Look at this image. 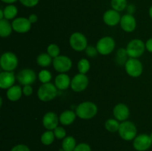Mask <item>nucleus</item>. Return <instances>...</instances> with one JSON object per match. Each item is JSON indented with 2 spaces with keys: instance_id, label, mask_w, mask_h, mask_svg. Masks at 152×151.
I'll return each mask as SVG.
<instances>
[{
  "instance_id": "f704fd0d",
  "label": "nucleus",
  "mask_w": 152,
  "mask_h": 151,
  "mask_svg": "<svg viewBox=\"0 0 152 151\" xmlns=\"http://www.w3.org/2000/svg\"><path fill=\"white\" fill-rule=\"evenodd\" d=\"M74 151H92L90 145L87 143L77 144Z\"/></svg>"
},
{
  "instance_id": "2f4dec72",
  "label": "nucleus",
  "mask_w": 152,
  "mask_h": 151,
  "mask_svg": "<svg viewBox=\"0 0 152 151\" xmlns=\"http://www.w3.org/2000/svg\"><path fill=\"white\" fill-rule=\"evenodd\" d=\"M47 53H48L52 58H56L59 56L60 53V49L59 46L56 44H50L47 47Z\"/></svg>"
},
{
  "instance_id": "c03bdc74",
  "label": "nucleus",
  "mask_w": 152,
  "mask_h": 151,
  "mask_svg": "<svg viewBox=\"0 0 152 151\" xmlns=\"http://www.w3.org/2000/svg\"><path fill=\"white\" fill-rule=\"evenodd\" d=\"M148 14H149L150 17H151V19H152V5L150 7L149 10H148Z\"/></svg>"
},
{
  "instance_id": "7c9ffc66",
  "label": "nucleus",
  "mask_w": 152,
  "mask_h": 151,
  "mask_svg": "<svg viewBox=\"0 0 152 151\" xmlns=\"http://www.w3.org/2000/svg\"><path fill=\"white\" fill-rule=\"evenodd\" d=\"M38 78L42 84H45L50 82L52 78V75L50 71L48 70H42L39 73Z\"/></svg>"
},
{
  "instance_id": "f8f14e48",
  "label": "nucleus",
  "mask_w": 152,
  "mask_h": 151,
  "mask_svg": "<svg viewBox=\"0 0 152 151\" xmlns=\"http://www.w3.org/2000/svg\"><path fill=\"white\" fill-rule=\"evenodd\" d=\"M16 79L22 85H31L37 79V75L33 70L26 68L18 73Z\"/></svg>"
},
{
  "instance_id": "72a5a7b5",
  "label": "nucleus",
  "mask_w": 152,
  "mask_h": 151,
  "mask_svg": "<svg viewBox=\"0 0 152 151\" xmlns=\"http://www.w3.org/2000/svg\"><path fill=\"white\" fill-rule=\"evenodd\" d=\"M86 53L88 57L94 58L99 53H98L96 47H93V46H88L87 48L86 49Z\"/></svg>"
},
{
  "instance_id": "20e7f679",
  "label": "nucleus",
  "mask_w": 152,
  "mask_h": 151,
  "mask_svg": "<svg viewBox=\"0 0 152 151\" xmlns=\"http://www.w3.org/2000/svg\"><path fill=\"white\" fill-rule=\"evenodd\" d=\"M145 49V43L141 39L135 38L129 41L126 47V51L129 57L137 59L143 54Z\"/></svg>"
},
{
  "instance_id": "473e14b6",
  "label": "nucleus",
  "mask_w": 152,
  "mask_h": 151,
  "mask_svg": "<svg viewBox=\"0 0 152 151\" xmlns=\"http://www.w3.org/2000/svg\"><path fill=\"white\" fill-rule=\"evenodd\" d=\"M53 131V133H54L56 139H64L66 137V130H65L62 127L58 126V127H56V128H55Z\"/></svg>"
},
{
  "instance_id": "9d476101",
  "label": "nucleus",
  "mask_w": 152,
  "mask_h": 151,
  "mask_svg": "<svg viewBox=\"0 0 152 151\" xmlns=\"http://www.w3.org/2000/svg\"><path fill=\"white\" fill-rule=\"evenodd\" d=\"M152 145V139L148 134H140L133 140V147L137 151H146Z\"/></svg>"
},
{
  "instance_id": "4468645a",
  "label": "nucleus",
  "mask_w": 152,
  "mask_h": 151,
  "mask_svg": "<svg viewBox=\"0 0 152 151\" xmlns=\"http://www.w3.org/2000/svg\"><path fill=\"white\" fill-rule=\"evenodd\" d=\"M59 117L53 112H48L42 118V124L47 130H53L58 127Z\"/></svg>"
},
{
  "instance_id": "b1692460",
  "label": "nucleus",
  "mask_w": 152,
  "mask_h": 151,
  "mask_svg": "<svg viewBox=\"0 0 152 151\" xmlns=\"http://www.w3.org/2000/svg\"><path fill=\"white\" fill-rule=\"evenodd\" d=\"M53 58L48 53H41L37 58V63L39 66L45 68L48 67L53 63Z\"/></svg>"
},
{
  "instance_id": "ddd939ff",
  "label": "nucleus",
  "mask_w": 152,
  "mask_h": 151,
  "mask_svg": "<svg viewBox=\"0 0 152 151\" xmlns=\"http://www.w3.org/2000/svg\"><path fill=\"white\" fill-rule=\"evenodd\" d=\"M32 24L29 21L28 18L18 17L13 19L12 22L13 30L19 33H25L31 30Z\"/></svg>"
},
{
  "instance_id": "423d86ee",
  "label": "nucleus",
  "mask_w": 152,
  "mask_h": 151,
  "mask_svg": "<svg viewBox=\"0 0 152 151\" xmlns=\"http://www.w3.org/2000/svg\"><path fill=\"white\" fill-rule=\"evenodd\" d=\"M70 46L73 50L77 52L86 50L88 47V40L86 36L80 32H75L72 33L69 38Z\"/></svg>"
},
{
  "instance_id": "f03ea898",
  "label": "nucleus",
  "mask_w": 152,
  "mask_h": 151,
  "mask_svg": "<svg viewBox=\"0 0 152 151\" xmlns=\"http://www.w3.org/2000/svg\"><path fill=\"white\" fill-rule=\"evenodd\" d=\"M57 87L55 84L48 82L42 84L38 89L37 96L39 99L42 102H48L53 100L56 97L58 93Z\"/></svg>"
},
{
  "instance_id": "cd10ccee",
  "label": "nucleus",
  "mask_w": 152,
  "mask_h": 151,
  "mask_svg": "<svg viewBox=\"0 0 152 151\" xmlns=\"http://www.w3.org/2000/svg\"><path fill=\"white\" fill-rule=\"evenodd\" d=\"M111 6L112 9L117 10V11H123L125 9L127 8V0H111Z\"/></svg>"
},
{
  "instance_id": "412c9836",
  "label": "nucleus",
  "mask_w": 152,
  "mask_h": 151,
  "mask_svg": "<svg viewBox=\"0 0 152 151\" xmlns=\"http://www.w3.org/2000/svg\"><path fill=\"white\" fill-rule=\"evenodd\" d=\"M23 92L22 88L19 85H13L7 90V98L10 102H16L22 97Z\"/></svg>"
},
{
  "instance_id": "a18cd8bd",
  "label": "nucleus",
  "mask_w": 152,
  "mask_h": 151,
  "mask_svg": "<svg viewBox=\"0 0 152 151\" xmlns=\"http://www.w3.org/2000/svg\"><path fill=\"white\" fill-rule=\"evenodd\" d=\"M150 136H151V139H152V132H151V135H150Z\"/></svg>"
},
{
  "instance_id": "9b49d317",
  "label": "nucleus",
  "mask_w": 152,
  "mask_h": 151,
  "mask_svg": "<svg viewBox=\"0 0 152 151\" xmlns=\"http://www.w3.org/2000/svg\"><path fill=\"white\" fill-rule=\"evenodd\" d=\"M89 84V80L86 74L78 73L71 79V87L74 92L80 93L86 90Z\"/></svg>"
},
{
  "instance_id": "6ab92c4d",
  "label": "nucleus",
  "mask_w": 152,
  "mask_h": 151,
  "mask_svg": "<svg viewBox=\"0 0 152 151\" xmlns=\"http://www.w3.org/2000/svg\"><path fill=\"white\" fill-rule=\"evenodd\" d=\"M71 80L69 76L66 73H59L55 78L54 84L58 90H67L71 86Z\"/></svg>"
},
{
  "instance_id": "aec40b11",
  "label": "nucleus",
  "mask_w": 152,
  "mask_h": 151,
  "mask_svg": "<svg viewBox=\"0 0 152 151\" xmlns=\"http://www.w3.org/2000/svg\"><path fill=\"white\" fill-rule=\"evenodd\" d=\"M77 113L71 110H66L63 111L59 115V122L65 126L71 125L74 123L77 118Z\"/></svg>"
},
{
  "instance_id": "7ed1b4c3",
  "label": "nucleus",
  "mask_w": 152,
  "mask_h": 151,
  "mask_svg": "<svg viewBox=\"0 0 152 151\" xmlns=\"http://www.w3.org/2000/svg\"><path fill=\"white\" fill-rule=\"evenodd\" d=\"M118 133L122 139L129 142L134 140L136 138L137 134V129L133 122L125 121L120 123Z\"/></svg>"
},
{
  "instance_id": "c9c22d12",
  "label": "nucleus",
  "mask_w": 152,
  "mask_h": 151,
  "mask_svg": "<svg viewBox=\"0 0 152 151\" xmlns=\"http://www.w3.org/2000/svg\"><path fill=\"white\" fill-rule=\"evenodd\" d=\"M21 4L27 7H33L37 5L39 0H19Z\"/></svg>"
},
{
  "instance_id": "c85d7f7f",
  "label": "nucleus",
  "mask_w": 152,
  "mask_h": 151,
  "mask_svg": "<svg viewBox=\"0 0 152 151\" xmlns=\"http://www.w3.org/2000/svg\"><path fill=\"white\" fill-rule=\"evenodd\" d=\"M91 68L90 62L87 59H82L77 64V68L80 73L86 74L89 71Z\"/></svg>"
},
{
  "instance_id": "79ce46f5",
  "label": "nucleus",
  "mask_w": 152,
  "mask_h": 151,
  "mask_svg": "<svg viewBox=\"0 0 152 151\" xmlns=\"http://www.w3.org/2000/svg\"><path fill=\"white\" fill-rule=\"evenodd\" d=\"M2 2L6 3V4H13V3H15L16 1H17V0H1Z\"/></svg>"
},
{
  "instance_id": "1a4fd4ad",
  "label": "nucleus",
  "mask_w": 152,
  "mask_h": 151,
  "mask_svg": "<svg viewBox=\"0 0 152 151\" xmlns=\"http://www.w3.org/2000/svg\"><path fill=\"white\" fill-rule=\"evenodd\" d=\"M53 68L59 73H65L72 68V61L68 56H61L54 58L53 60Z\"/></svg>"
},
{
  "instance_id": "4c0bfd02",
  "label": "nucleus",
  "mask_w": 152,
  "mask_h": 151,
  "mask_svg": "<svg viewBox=\"0 0 152 151\" xmlns=\"http://www.w3.org/2000/svg\"><path fill=\"white\" fill-rule=\"evenodd\" d=\"M22 92H23V94L25 96H30L32 95L34 90H33V87H31V85H25L22 88Z\"/></svg>"
},
{
  "instance_id": "ea45409f",
  "label": "nucleus",
  "mask_w": 152,
  "mask_h": 151,
  "mask_svg": "<svg viewBox=\"0 0 152 151\" xmlns=\"http://www.w3.org/2000/svg\"><path fill=\"white\" fill-rule=\"evenodd\" d=\"M28 19H29V21L31 22V24H34L37 22V20H38V16H37V14L32 13V14H31L28 16Z\"/></svg>"
},
{
  "instance_id": "0eeeda50",
  "label": "nucleus",
  "mask_w": 152,
  "mask_h": 151,
  "mask_svg": "<svg viewBox=\"0 0 152 151\" xmlns=\"http://www.w3.org/2000/svg\"><path fill=\"white\" fill-rule=\"evenodd\" d=\"M125 69L128 75L131 77L137 78L142 75L143 67L142 62L139 59L130 58L125 64Z\"/></svg>"
},
{
  "instance_id": "a19ab883",
  "label": "nucleus",
  "mask_w": 152,
  "mask_h": 151,
  "mask_svg": "<svg viewBox=\"0 0 152 151\" xmlns=\"http://www.w3.org/2000/svg\"><path fill=\"white\" fill-rule=\"evenodd\" d=\"M135 10H136V7H135V6L133 4H131L127 6V10L129 14L133 15V13L135 12Z\"/></svg>"
},
{
  "instance_id": "58836bf2",
  "label": "nucleus",
  "mask_w": 152,
  "mask_h": 151,
  "mask_svg": "<svg viewBox=\"0 0 152 151\" xmlns=\"http://www.w3.org/2000/svg\"><path fill=\"white\" fill-rule=\"evenodd\" d=\"M145 48L150 53H152V38L147 40L145 42Z\"/></svg>"
},
{
  "instance_id": "49530a36",
  "label": "nucleus",
  "mask_w": 152,
  "mask_h": 151,
  "mask_svg": "<svg viewBox=\"0 0 152 151\" xmlns=\"http://www.w3.org/2000/svg\"><path fill=\"white\" fill-rule=\"evenodd\" d=\"M62 151H63V150H62Z\"/></svg>"
},
{
  "instance_id": "bb28decb",
  "label": "nucleus",
  "mask_w": 152,
  "mask_h": 151,
  "mask_svg": "<svg viewBox=\"0 0 152 151\" xmlns=\"http://www.w3.org/2000/svg\"><path fill=\"white\" fill-rule=\"evenodd\" d=\"M120 125V123H119V121L116 118H109L105 122V128L111 133L118 132Z\"/></svg>"
},
{
  "instance_id": "f257e3e1",
  "label": "nucleus",
  "mask_w": 152,
  "mask_h": 151,
  "mask_svg": "<svg viewBox=\"0 0 152 151\" xmlns=\"http://www.w3.org/2000/svg\"><path fill=\"white\" fill-rule=\"evenodd\" d=\"M98 112V107L95 103L92 102H83L77 105L76 113L77 117L81 119H91L96 116Z\"/></svg>"
},
{
  "instance_id": "e433bc0d",
  "label": "nucleus",
  "mask_w": 152,
  "mask_h": 151,
  "mask_svg": "<svg viewBox=\"0 0 152 151\" xmlns=\"http://www.w3.org/2000/svg\"><path fill=\"white\" fill-rule=\"evenodd\" d=\"M10 151H31L28 146L24 144H19L12 147Z\"/></svg>"
},
{
  "instance_id": "2eb2a0df",
  "label": "nucleus",
  "mask_w": 152,
  "mask_h": 151,
  "mask_svg": "<svg viewBox=\"0 0 152 151\" xmlns=\"http://www.w3.org/2000/svg\"><path fill=\"white\" fill-rule=\"evenodd\" d=\"M113 115L119 121H126L130 115L129 107L123 103L117 104L113 109Z\"/></svg>"
},
{
  "instance_id": "4be33fe9",
  "label": "nucleus",
  "mask_w": 152,
  "mask_h": 151,
  "mask_svg": "<svg viewBox=\"0 0 152 151\" xmlns=\"http://www.w3.org/2000/svg\"><path fill=\"white\" fill-rule=\"evenodd\" d=\"M13 30L12 24L8 22V20L4 19L0 20V36L2 38L9 36Z\"/></svg>"
},
{
  "instance_id": "6e6552de",
  "label": "nucleus",
  "mask_w": 152,
  "mask_h": 151,
  "mask_svg": "<svg viewBox=\"0 0 152 151\" xmlns=\"http://www.w3.org/2000/svg\"><path fill=\"white\" fill-rule=\"evenodd\" d=\"M115 41L112 37L105 36L97 41L96 47L99 54L107 56L112 53L115 48Z\"/></svg>"
},
{
  "instance_id": "a878e982",
  "label": "nucleus",
  "mask_w": 152,
  "mask_h": 151,
  "mask_svg": "<svg viewBox=\"0 0 152 151\" xmlns=\"http://www.w3.org/2000/svg\"><path fill=\"white\" fill-rule=\"evenodd\" d=\"M4 15V19L10 20L16 18L18 14V8L13 4H8L3 9Z\"/></svg>"
},
{
  "instance_id": "5701e85b",
  "label": "nucleus",
  "mask_w": 152,
  "mask_h": 151,
  "mask_svg": "<svg viewBox=\"0 0 152 151\" xmlns=\"http://www.w3.org/2000/svg\"><path fill=\"white\" fill-rule=\"evenodd\" d=\"M77 145V141L73 136H66L62 139V150L63 151H74Z\"/></svg>"
},
{
  "instance_id": "f3484780",
  "label": "nucleus",
  "mask_w": 152,
  "mask_h": 151,
  "mask_svg": "<svg viewBox=\"0 0 152 151\" xmlns=\"http://www.w3.org/2000/svg\"><path fill=\"white\" fill-rule=\"evenodd\" d=\"M16 76L13 71H2L0 73V87L3 90L9 89L14 85Z\"/></svg>"
},
{
  "instance_id": "393cba45",
  "label": "nucleus",
  "mask_w": 152,
  "mask_h": 151,
  "mask_svg": "<svg viewBox=\"0 0 152 151\" xmlns=\"http://www.w3.org/2000/svg\"><path fill=\"white\" fill-rule=\"evenodd\" d=\"M55 139H56V137H55L53 130H46L42 134L40 141H41L42 144L45 145V146H49L53 143Z\"/></svg>"
},
{
  "instance_id": "37998d69",
  "label": "nucleus",
  "mask_w": 152,
  "mask_h": 151,
  "mask_svg": "<svg viewBox=\"0 0 152 151\" xmlns=\"http://www.w3.org/2000/svg\"><path fill=\"white\" fill-rule=\"evenodd\" d=\"M4 19V11H3V9L0 10V20Z\"/></svg>"
},
{
  "instance_id": "39448f33",
  "label": "nucleus",
  "mask_w": 152,
  "mask_h": 151,
  "mask_svg": "<svg viewBox=\"0 0 152 151\" xmlns=\"http://www.w3.org/2000/svg\"><path fill=\"white\" fill-rule=\"evenodd\" d=\"M18 64L17 56L12 52H5L0 58V66L3 71H13L17 68Z\"/></svg>"
},
{
  "instance_id": "dca6fc26",
  "label": "nucleus",
  "mask_w": 152,
  "mask_h": 151,
  "mask_svg": "<svg viewBox=\"0 0 152 151\" xmlns=\"http://www.w3.org/2000/svg\"><path fill=\"white\" fill-rule=\"evenodd\" d=\"M120 24L122 29L127 33H132L136 29V19L133 15L129 14V13L125 14L122 16Z\"/></svg>"
},
{
  "instance_id": "a211bd4d",
  "label": "nucleus",
  "mask_w": 152,
  "mask_h": 151,
  "mask_svg": "<svg viewBox=\"0 0 152 151\" xmlns=\"http://www.w3.org/2000/svg\"><path fill=\"white\" fill-rule=\"evenodd\" d=\"M121 20V16L120 14V12L111 9L105 11L103 14V21L105 25L108 26L114 27L118 25Z\"/></svg>"
},
{
  "instance_id": "c756f323",
  "label": "nucleus",
  "mask_w": 152,
  "mask_h": 151,
  "mask_svg": "<svg viewBox=\"0 0 152 151\" xmlns=\"http://www.w3.org/2000/svg\"><path fill=\"white\" fill-rule=\"evenodd\" d=\"M127 56H128V53L127 51H126V49H123V48H120L117 50V56H116V59H117V62L119 65H124L126 63L127 60Z\"/></svg>"
}]
</instances>
